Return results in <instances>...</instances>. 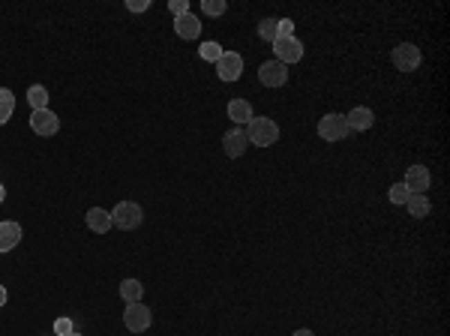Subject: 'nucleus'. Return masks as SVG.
I'll list each match as a JSON object with an SVG mask.
<instances>
[{
	"mask_svg": "<svg viewBox=\"0 0 450 336\" xmlns=\"http://www.w3.org/2000/svg\"><path fill=\"white\" fill-rule=\"evenodd\" d=\"M393 67L399 72H414L420 67V48L411 42H402L393 48Z\"/></svg>",
	"mask_w": 450,
	"mask_h": 336,
	"instance_id": "423d86ee",
	"label": "nucleus"
},
{
	"mask_svg": "<svg viewBox=\"0 0 450 336\" xmlns=\"http://www.w3.org/2000/svg\"><path fill=\"white\" fill-rule=\"evenodd\" d=\"M120 297L126 303H141L144 285L138 283V279H123V283H120Z\"/></svg>",
	"mask_w": 450,
	"mask_h": 336,
	"instance_id": "f3484780",
	"label": "nucleus"
},
{
	"mask_svg": "<svg viewBox=\"0 0 450 336\" xmlns=\"http://www.w3.org/2000/svg\"><path fill=\"white\" fill-rule=\"evenodd\" d=\"M27 103L33 105V112H39V108H48V90H45L42 85H33L30 90H27Z\"/></svg>",
	"mask_w": 450,
	"mask_h": 336,
	"instance_id": "aec40b11",
	"label": "nucleus"
},
{
	"mask_svg": "<svg viewBox=\"0 0 450 336\" xmlns=\"http://www.w3.org/2000/svg\"><path fill=\"white\" fill-rule=\"evenodd\" d=\"M198 51H201V58L210 60V63H216V60L222 58V45H219V42H204Z\"/></svg>",
	"mask_w": 450,
	"mask_h": 336,
	"instance_id": "4be33fe9",
	"label": "nucleus"
},
{
	"mask_svg": "<svg viewBox=\"0 0 450 336\" xmlns=\"http://www.w3.org/2000/svg\"><path fill=\"white\" fill-rule=\"evenodd\" d=\"M15 112V96L9 87H0V126H3Z\"/></svg>",
	"mask_w": 450,
	"mask_h": 336,
	"instance_id": "a211bd4d",
	"label": "nucleus"
},
{
	"mask_svg": "<svg viewBox=\"0 0 450 336\" xmlns=\"http://www.w3.org/2000/svg\"><path fill=\"white\" fill-rule=\"evenodd\" d=\"M387 198H390L393 204H405L408 202V189H405V184H393L390 189H387Z\"/></svg>",
	"mask_w": 450,
	"mask_h": 336,
	"instance_id": "5701e85b",
	"label": "nucleus"
},
{
	"mask_svg": "<svg viewBox=\"0 0 450 336\" xmlns=\"http://www.w3.org/2000/svg\"><path fill=\"white\" fill-rule=\"evenodd\" d=\"M294 336H315L312 330H294Z\"/></svg>",
	"mask_w": 450,
	"mask_h": 336,
	"instance_id": "c756f323",
	"label": "nucleus"
},
{
	"mask_svg": "<svg viewBox=\"0 0 450 336\" xmlns=\"http://www.w3.org/2000/svg\"><path fill=\"white\" fill-rule=\"evenodd\" d=\"M246 139L249 144H258V148H270L279 139V126L270 117H252L246 123Z\"/></svg>",
	"mask_w": 450,
	"mask_h": 336,
	"instance_id": "f257e3e1",
	"label": "nucleus"
},
{
	"mask_svg": "<svg viewBox=\"0 0 450 336\" xmlns=\"http://www.w3.org/2000/svg\"><path fill=\"white\" fill-rule=\"evenodd\" d=\"M228 117L237 126H243V123H249L252 121V105L246 103V99H231L228 103Z\"/></svg>",
	"mask_w": 450,
	"mask_h": 336,
	"instance_id": "dca6fc26",
	"label": "nucleus"
},
{
	"mask_svg": "<svg viewBox=\"0 0 450 336\" xmlns=\"http://www.w3.org/2000/svg\"><path fill=\"white\" fill-rule=\"evenodd\" d=\"M174 33L180 36V39H195V36L201 33V21H198L192 12L177 15V18H174Z\"/></svg>",
	"mask_w": 450,
	"mask_h": 336,
	"instance_id": "f8f14e48",
	"label": "nucleus"
},
{
	"mask_svg": "<svg viewBox=\"0 0 450 336\" xmlns=\"http://www.w3.org/2000/svg\"><path fill=\"white\" fill-rule=\"evenodd\" d=\"M84 220H87V229H90V231H96V234H105V231L114 225V222H111V213L102 211V207H90Z\"/></svg>",
	"mask_w": 450,
	"mask_h": 336,
	"instance_id": "ddd939ff",
	"label": "nucleus"
},
{
	"mask_svg": "<svg viewBox=\"0 0 450 336\" xmlns=\"http://www.w3.org/2000/svg\"><path fill=\"white\" fill-rule=\"evenodd\" d=\"M216 76L222 81H237L243 76V58L237 51H222V58L216 60Z\"/></svg>",
	"mask_w": 450,
	"mask_h": 336,
	"instance_id": "0eeeda50",
	"label": "nucleus"
},
{
	"mask_svg": "<svg viewBox=\"0 0 450 336\" xmlns=\"http://www.w3.org/2000/svg\"><path fill=\"white\" fill-rule=\"evenodd\" d=\"M3 198H6V189H3V184H0V202H3Z\"/></svg>",
	"mask_w": 450,
	"mask_h": 336,
	"instance_id": "7c9ffc66",
	"label": "nucleus"
},
{
	"mask_svg": "<svg viewBox=\"0 0 450 336\" xmlns=\"http://www.w3.org/2000/svg\"><path fill=\"white\" fill-rule=\"evenodd\" d=\"M69 336H81V333H75V330H72V333H69Z\"/></svg>",
	"mask_w": 450,
	"mask_h": 336,
	"instance_id": "2f4dec72",
	"label": "nucleus"
},
{
	"mask_svg": "<svg viewBox=\"0 0 450 336\" xmlns=\"http://www.w3.org/2000/svg\"><path fill=\"white\" fill-rule=\"evenodd\" d=\"M258 78L264 87H282L288 81V67H282L279 60H267L258 67Z\"/></svg>",
	"mask_w": 450,
	"mask_h": 336,
	"instance_id": "6e6552de",
	"label": "nucleus"
},
{
	"mask_svg": "<svg viewBox=\"0 0 450 336\" xmlns=\"http://www.w3.org/2000/svg\"><path fill=\"white\" fill-rule=\"evenodd\" d=\"M348 121H345V114H324L321 121H318V135L324 141H342L348 135Z\"/></svg>",
	"mask_w": 450,
	"mask_h": 336,
	"instance_id": "20e7f679",
	"label": "nucleus"
},
{
	"mask_svg": "<svg viewBox=\"0 0 450 336\" xmlns=\"http://www.w3.org/2000/svg\"><path fill=\"white\" fill-rule=\"evenodd\" d=\"M30 130L36 135H42V139H48V135H54L60 130V121L54 112H48V108H39V112L30 114Z\"/></svg>",
	"mask_w": 450,
	"mask_h": 336,
	"instance_id": "1a4fd4ad",
	"label": "nucleus"
},
{
	"mask_svg": "<svg viewBox=\"0 0 450 336\" xmlns=\"http://www.w3.org/2000/svg\"><path fill=\"white\" fill-rule=\"evenodd\" d=\"M168 12L171 15H186L189 12V3H186V0H168Z\"/></svg>",
	"mask_w": 450,
	"mask_h": 336,
	"instance_id": "393cba45",
	"label": "nucleus"
},
{
	"mask_svg": "<svg viewBox=\"0 0 450 336\" xmlns=\"http://www.w3.org/2000/svg\"><path fill=\"white\" fill-rule=\"evenodd\" d=\"M54 333H57V336H69L72 333V321L69 319H57V321H54Z\"/></svg>",
	"mask_w": 450,
	"mask_h": 336,
	"instance_id": "a878e982",
	"label": "nucleus"
},
{
	"mask_svg": "<svg viewBox=\"0 0 450 336\" xmlns=\"http://www.w3.org/2000/svg\"><path fill=\"white\" fill-rule=\"evenodd\" d=\"M126 9H129V12H147L150 0H129V3H126Z\"/></svg>",
	"mask_w": 450,
	"mask_h": 336,
	"instance_id": "bb28decb",
	"label": "nucleus"
},
{
	"mask_svg": "<svg viewBox=\"0 0 450 336\" xmlns=\"http://www.w3.org/2000/svg\"><path fill=\"white\" fill-rule=\"evenodd\" d=\"M3 303H6V288L0 285V306H3Z\"/></svg>",
	"mask_w": 450,
	"mask_h": 336,
	"instance_id": "c85d7f7f",
	"label": "nucleus"
},
{
	"mask_svg": "<svg viewBox=\"0 0 450 336\" xmlns=\"http://www.w3.org/2000/svg\"><path fill=\"white\" fill-rule=\"evenodd\" d=\"M21 240V225L18 222H0V252H9Z\"/></svg>",
	"mask_w": 450,
	"mask_h": 336,
	"instance_id": "4468645a",
	"label": "nucleus"
},
{
	"mask_svg": "<svg viewBox=\"0 0 450 336\" xmlns=\"http://www.w3.org/2000/svg\"><path fill=\"white\" fill-rule=\"evenodd\" d=\"M273 51H276V60L282 67H288V63H297L303 58V42L294 39V36H279L273 42Z\"/></svg>",
	"mask_w": 450,
	"mask_h": 336,
	"instance_id": "39448f33",
	"label": "nucleus"
},
{
	"mask_svg": "<svg viewBox=\"0 0 450 336\" xmlns=\"http://www.w3.org/2000/svg\"><path fill=\"white\" fill-rule=\"evenodd\" d=\"M429 184H432V177L426 166H411L405 171V189H408V195H423L429 189Z\"/></svg>",
	"mask_w": 450,
	"mask_h": 336,
	"instance_id": "9d476101",
	"label": "nucleus"
},
{
	"mask_svg": "<svg viewBox=\"0 0 450 336\" xmlns=\"http://www.w3.org/2000/svg\"><path fill=\"white\" fill-rule=\"evenodd\" d=\"M405 207H408V213L414 216V220H423V216L429 213V198L426 195H408Z\"/></svg>",
	"mask_w": 450,
	"mask_h": 336,
	"instance_id": "6ab92c4d",
	"label": "nucleus"
},
{
	"mask_svg": "<svg viewBox=\"0 0 450 336\" xmlns=\"http://www.w3.org/2000/svg\"><path fill=\"white\" fill-rule=\"evenodd\" d=\"M345 121H348V130H357V132H363L369 130V126L375 123V114H372V108H354L351 114H345Z\"/></svg>",
	"mask_w": 450,
	"mask_h": 336,
	"instance_id": "2eb2a0df",
	"label": "nucleus"
},
{
	"mask_svg": "<svg viewBox=\"0 0 450 336\" xmlns=\"http://www.w3.org/2000/svg\"><path fill=\"white\" fill-rule=\"evenodd\" d=\"M279 36H294V21L291 18H282V21H279ZM276 36V39H279Z\"/></svg>",
	"mask_w": 450,
	"mask_h": 336,
	"instance_id": "cd10ccee",
	"label": "nucleus"
},
{
	"mask_svg": "<svg viewBox=\"0 0 450 336\" xmlns=\"http://www.w3.org/2000/svg\"><path fill=\"white\" fill-rule=\"evenodd\" d=\"M123 324H126V330H129V333H144L153 324V312L144 303H126Z\"/></svg>",
	"mask_w": 450,
	"mask_h": 336,
	"instance_id": "7ed1b4c3",
	"label": "nucleus"
},
{
	"mask_svg": "<svg viewBox=\"0 0 450 336\" xmlns=\"http://www.w3.org/2000/svg\"><path fill=\"white\" fill-rule=\"evenodd\" d=\"M258 36H261V39H267V42H276V36H279V18H264V21L258 24Z\"/></svg>",
	"mask_w": 450,
	"mask_h": 336,
	"instance_id": "412c9836",
	"label": "nucleus"
},
{
	"mask_svg": "<svg viewBox=\"0 0 450 336\" xmlns=\"http://www.w3.org/2000/svg\"><path fill=\"white\" fill-rule=\"evenodd\" d=\"M141 220H144V211L135 202H120L111 211V222L117 225L120 231H132V229H138L141 225Z\"/></svg>",
	"mask_w": 450,
	"mask_h": 336,
	"instance_id": "f03ea898",
	"label": "nucleus"
},
{
	"mask_svg": "<svg viewBox=\"0 0 450 336\" xmlns=\"http://www.w3.org/2000/svg\"><path fill=\"white\" fill-rule=\"evenodd\" d=\"M222 148H225V153H228L231 159H240L243 153H246V148H249L246 130H243V126H234V130H228V132H225V139H222Z\"/></svg>",
	"mask_w": 450,
	"mask_h": 336,
	"instance_id": "9b49d317",
	"label": "nucleus"
},
{
	"mask_svg": "<svg viewBox=\"0 0 450 336\" xmlns=\"http://www.w3.org/2000/svg\"><path fill=\"white\" fill-rule=\"evenodd\" d=\"M201 9H204L207 15H222L225 9H228V6H225V0H204V3H201Z\"/></svg>",
	"mask_w": 450,
	"mask_h": 336,
	"instance_id": "b1692460",
	"label": "nucleus"
}]
</instances>
